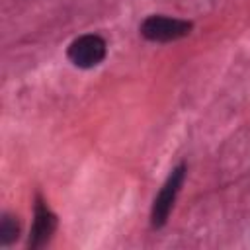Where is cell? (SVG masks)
Returning a JSON list of instances; mask_svg holds the SVG:
<instances>
[{
  "label": "cell",
  "instance_id": "1",
  "mask_svg": "<svg viewBox=\"0 0 250 250\" xmlns=\"http://www.w3.org/2000/svg\"><path fill=\"white\" fill-rule=\"evenodd\" d=\"M191 31V23L178 20V18H166V16H148L141 23V33L148 41L156 43H168L176 41L180 37H186Z\"/></svg>",
  "mask_w": 250,
  "mask_h": 250
},
{
  "label": "cell",
  "instance_id": "2",
  "mask_svg": "<svg viewBox=\"0 0 250 250\" xmlns=\"http://www.w3.org/2000/svg\"><path fill=\"white\" fill-rule=\"evenodd\" d=\"M184 178H186V166L184 164L176 166L170 172L168 180L164 182V186L160 188V191H158V195H156V199L152 203V211H150L152 227L158 229V227H162L166 223V219H168V215H170V211L174 207L176 195H178V191H180V188L184 184Z\"/></svg>",
  "mask_w": 250,
  "mask_h": 250
},
{
  "label": "cell",
  "instance_id": "3",
  "mask_svg": "<svg viewBox=\"0 0 250 250\" xmlns=\"http://www.w3.org/2000/svg\"><path fill=\"white\" fill-rule=\"evenodd\" d=\"M105 51H107L105 41L96 33H88V35H80L70 43L68 59L72 61V64L80 68H92L105 59Z\"/></svg>",
  "mask_w": 250,
  "mask_h": 250
},
{
  "label": "cell",
  "instance_id": "4",
  "mask_svg": "<svg viewBox=\"0 0 250 250\" xmlns=\"http://www.w3.org/2000/svg\"><path fill=\"white\" fill-rule=\"evenodd\" d=\"M57 229V217L55 213L47 207V203L37 197L35 201V213H33V225H31V232H29V248H41L45 246L53 232Z\"/></svg>",
  "mask_w": 250,
  "mask_h": 250
},
{
  "label": "cell",
  "instance_id": "5",
  "mask_svg": "<svg viewBox=\"0 0 250 250\" xmlns=\"http://www.w3.org/2000/svg\"><path fill=\"white\" fill-rule=\"evenodd\" d=\"M18 232H20V227H18L16 217L4 215L2 221H0V244L8 246L10 242H14L18 238Z\"/></svg>",
  "mask_w": 250,
  "mask_h": 250
}]
</instances>
